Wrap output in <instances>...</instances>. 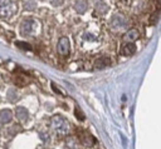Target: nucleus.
Masks as SVG:
<instances>
[{
    "label": "nucleus",
    "mask_w": 161,
    "mask_h": 149,
    "mask_svg": "<svg viewBox=\"0 0 161 149\" xmlns=\"http://www.w3.org/2000/svg\"><path fill=\"white\" fill-rule=\"evenodd\" d=\"M16 45L24 50H31V46L28 44V43H24V41H16Z\"/></svg>",
    "instance_id": "nucleus-12"
},
{
    "label": "nucleus",
    "mask_w": 161,
    "mask_h": 149,
    "mask_svg": "<svg viewBox=\"0 0 161 149\" xmlns=\"http://www.w3.org/2000/svg\"><path fill=\"white\" fill-rule=\"evenodd\" d=\"M156 3H157V6L161 8V0H156Z\"/></svg>",
    "instance_id": "nucleus-14"
},
{
    "label": "nucleus",
    "mask_w": 161,
    "mask_h": 149,
    "mask_svg": "<svg viewBox=\"0 0 161 149\" xmlns=\"http://www.w3.org/2000/svg\"><path fill=\"white\" fill-rule=\"evenodd\" d=\"M111 64H112L111 59H109V58L103 56V58H99V59H97V60L94 61V68H96V69H102V68L109 66Z\"/></svg>",
    "instance_id": "nucleus-4"
},
{
    "label": "nucleus",
    "mask_w": 161,
    "mask_h": 149,
    "mask_svg": "<svg viewBox=\"0 0 161 149\" xmlns=\"http://www.w3.org/2000/svg\"><path fill=\"white\" fill-rule=\"evenodd\" d=\"M11 118H13L11 110H9V109H3V110H0V123L6 124V123H9V121L11 120Z\"/></svg>",
    "instance_id": "nucleus-5"
},
{
    "label": "nucleus",
    "mask_w": 161,
    "mask_h": 149,
    "mask_svg": "<svg viewBox=\"0 0 161 149\" xmlns=\"http://www.w3.org/2000/svg\"><path fill=\"white\" fill-rule=\"evenodd\" d=\"M75 116H77V119H79V120H83V119H84L83 113L79 111V108H78V106H75Z\"/></svg>",
    "instance_id": "nucleus-13"
},
{
    "label": "nucleus",
    "mask_w": 161,
    "mask_h": 149,
    "mask_svg": "<svg viewBox=\"0 0 161 149\" xmlns=\"http://www.w3.org/2000/svg\"><path fill=\"white\" fill-rule=\"evenodd\" d=\"M137 38H138V31H137V30H135V29H132V30H130V31L125 35V38H123V39H125L126 41L132 43V41H133V40H136Z\"/></svg>",
    "instance_id": "nucleus-9"
},
{
    "label": "nucleus",
    "mask_w": 161,
    "mask_h": 149,
    "mask_svg": "<svg viewBox=\"0 0 161 149\" xmlns=\"http://www.w3.org/2000/svg\"><path fill=\"white\" fill-rule=\"evenodd\" d=\"M16 10V6L13 0H0V18L8 19L11 15H14Z\"/></svg>",
    "instance_id": "nucleus-2"
},
{
    "label": "nucleus",
    "mask_w": 161,
    "mask_h": 149,
    "mask_svg": "<svg viewBox=\"0 0 161 149\" xmlns=\"http://www.w3.org/2000/svg\"><path fill=\"white\" fill-rule=\"evenodd\" d=\"M15 115H16V118L20 120V121H25L26 119H28V110L24 108V106H18L16 108V110H15Z\"/></svg>",
    "instance_id": "nucleus-7"
},
{
    "label": "nucleus",
    "mask_w": 161,
    "mask_h": 149,
    "mask_svg": "<svg viewBox=\"0 0 161 149\" xmlns=\"http://www.w3.org/2000/svg\"><path fill=\"white\" fill-rule=\"evenodd\" d=\"M16 99H18V93H16V90H15L14 88L9 89V90H8V100H9L10 103H14V101H16Z\"/></svg>",
    "instance_id": "nucleus-10"
},
{
    "label": "nucleus",
    "mask_w": 161,
    "mask_h": 149,
    "mask_svg": "<svg viewBox=\"0 0 161 149\" xmlns=\"http://www.w3.org/2000/svg\"><path fill=\"white\" fill-rule=\"evenodd\" d=\"M57 50L60 55H64V56L69 54V40H68V38H62L58 41Z\"/></svg>",
    "instance_id": "nucleus-3"
},
{
    "label": "nucleus",
    "mask_w": 161,
    "mask_h": 149,
    "mask_svg": "<svg viewBox=\"0 0 161 149\" xmlns=\"http://www.w3.org/2000/svg\"><path fill=\"white\" fill-rule=\"evenodd\" d=\"M94 141V139L92 138V135L91 134H88V133H86L84 134V136L82 138V143L84 144V145H87V146H91V144Z\"/></svg>",
    "instance_id": "nucleus-11"
},
{
    "label": "nucleus",
    "mask_w": 161,
    "mask_h": 149,
    "mask_svg": "<svg viewBox=\"0 0 161 149\" xmlns=\"http://www.w3.org/2000/svg\"><path fill=\"white\" fill-rule=\"evenodd\" d=\"M135 51H136V46H135L133 43H128L127 45H125V46L122 48V54L126 55V56L135 54Z\"/></svg>",
    "instance_id": "nucleus-8"
},
{
    "label": "nucleus",
    "mask_w": 161,
    "mask_h": 149,
    "mask_svg": "<svg viewBox=\"0 0 161 149\" xmlns=\"http://www.w3.org/2000/svg\"><path fill=\"white\" fill-rule=\"evenodd\" d=\"M52 126L59 135H67L69 131V125L67 120L60 115H55L52 118Z\"/></svg>",
    "instance_id": "nucleus-1"
},
{
    "label": "nucleus",
    "mask_w": 161,
    "mask_h": 149,
    "mask_svg": "<svg viewBox=\"0 0 161 149\" xmlns=\"http://www.w3.org/2000/svg\"><path fill=\"white\" fill-rule=\"evenodd\" d=\"M33 23L30 21V20H25V21H23V24L20 25V33L23 34V35H29L30 33H31V30H33V25H31Z\"/></svg>",
    "instance_id": "nucleus-6"
}]
</instances>
